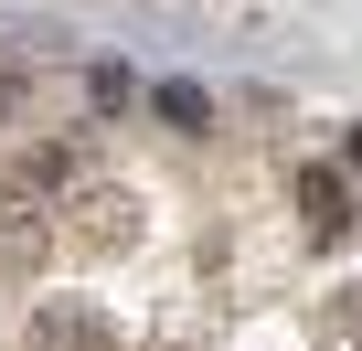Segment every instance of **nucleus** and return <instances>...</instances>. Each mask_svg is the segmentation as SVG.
Wrapping results in <instances>:
<instances>
[{
	"label": "nucleus",
	"mask_w": 362,
	"mask_h": 351,
	"mask_svg": "<svg viewBox=\"0 0 362 351\" xmlns=\"http://www.w3.org/2000/svg\"><path fill=\"white\" fill-rule=\"evenodd\" d=\"M0 192H11V203H54V192H75V138H43V149H22L11 170H0Z\"/></svg>",
	"instance_id": "2"
},
{
	"label": "nucleus",
	"mask_w": 362,
	"mask_h": 351,
	"mask_svg": "<svg viewBox=\"0 0 362 351\" xmlns=\"http://www.w3.org/2000/svg\"><path fill=\"white\" fill-rule=\"evenodd\" d=\"M160 117H170V128H214V96H203V85H160Z\"/></svg>",
	"instance_id": "7"
},
{
	"label": "nucleus",
	"mask_w": 362,
	"mask_h": 351,
	"mask_svg": "<svg viewBox=\"0 0 362 351\" xmlns=\"http://www.w3.org/2000/svg\"><path fill=\"white\" fill-rule=\"evenodd\" d=\"M309 330H320V351H362V277H341V287L320 298Z\"/></svg>",
	"instance_id": "5"
},
{
	"label": "nucleus",
	"mask_w": 362,
	"mask_h": 351,
	"mask_svg": "<svg viewBox=\"0 0 362 351\" xmlns=\"http://www.w3.org/2000/svg\"><path fill=\"white\" fill-rule=\"evenodd\" d=\"M11 96H22V85H11V75H0V117H11Z\"/></svg>",
	"instance_id": "8"
},
{
	"label": "nucleus",
	"mask_w": 362,
	"mask_h": 351,
	"mask_svg": "<svg viewBox=\"0 0 362 351\" xmlns=\"http://www.w3.org/2000/svg\"><path fill=\"white\" fill-rule=\"evenodd\" d=\"M86 234H96V245H128V234H139V192H96V203H86Z\"/></svg>",
	"instance_id": "6"
},
{
	"label": "nucleus",
	"mask_w": 362,
	"mask_h": 351,
	"mask_svg": "<svg viewBox=\"0 0 362 351\" xmlns=\"http://www.w3.org/2000/svg\"><path fill=\"white\" fill-rule=\"evenodd\" d=\"M22 351H128V330H117L96 298L54 287V298H33V319H22Z\"/></svg>",
	"instance_id": "1"
},
{
	"label": "nucleus",
	"mask_w": 362,
	"mask_h": 351,
	"mask_svg": "<svg viewBox=\"0 0 362 351\" xmlns=\"http://www.w3.org/2000/svg\"><path fill=\"white\" fill-rule=\"evenodd\" d=\"M54 256V224H43V203H11L0 192V277H33Z\"/></svg>",
	"instance_id": "4"
},
{
	"label": "nucleus",
	"mask_w": 362,
	"mask_h": 351,
	"mask_svg": "<svg viewBox=\"0 0 362 351\" xmlns=\"http://www.w3.org/2000/svg\"><path fill=\"white\" fill-rule=\"evenodd\" d=\"M341 182H351V170H298V182H288V203H298V224H309L320 245L351 234V192H341Z\"/></svg>",
	"instance_id": "3"
},
{
	"label": "nucleus",
	"mask_w": 362,
	"mask_h": 351,
	"mask_svg": "<svg viewBox=\"0 0 362 351\" xmlns=\"http://www.w3.org/2000/svg\"><path fill=\"white\" fill-rule=\"evenodd\" d=\"M351 170H362V128H351Z\"/></svg>",
	"instance_id": "9"
}]
</instances>
